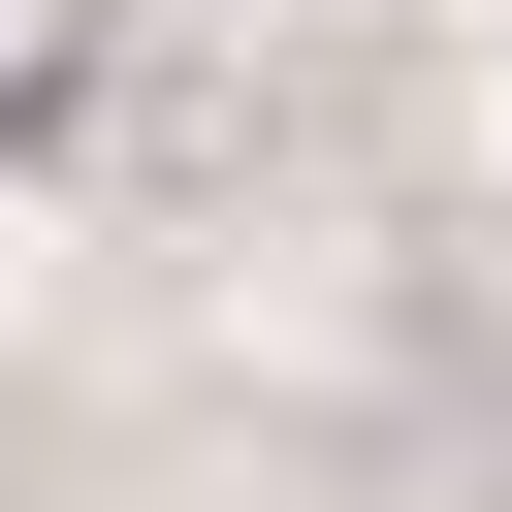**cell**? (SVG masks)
Segmentation results:
<instances>
[{
    "mask_svg": "<svg viewBox=\"0 0 512 512\" xmlns=\"http://www.w3.org/2000/svg\"><path fill=\"white\" fill-rule=\"evenodd\" d=\"M32 96H64V0H0V128H32Z\"/></svg>",
    "mask_w": 512,
    "mask_h": 512,
    "instance_id": "cell-1",
    "label": "cell"
}]
</instances>
